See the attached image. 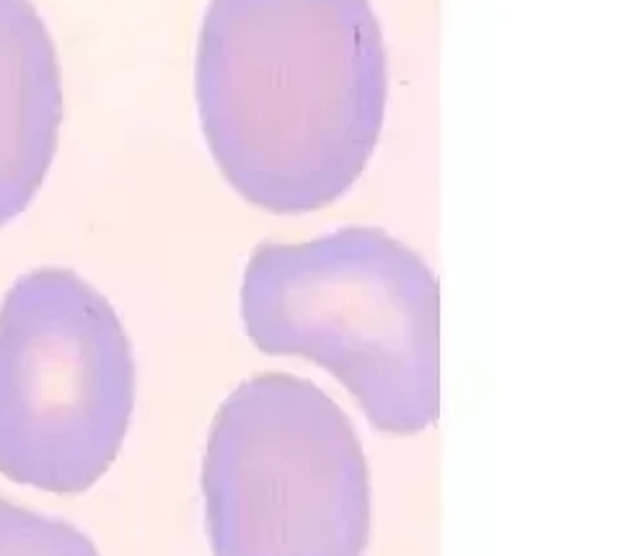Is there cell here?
Instances as JSON below:
<instances>
[{
  "label": "cell",
  "mask_w": 621,
  "mask_h": 556,
  "mask_svg": "<svg viewBox=\"0 0 621 556\" xmlns=\"http://www.w3.org/2000/svg\"><path fill=\"white\" fill-rule=\"evenodd\" d=\"M194 91L236 189L306 212L360 176L380 135L386 44L370 0H210Z\"/></svg>",
  "instance_id": "cell-1"
},
{
  "label": "cell",
  "mask_w": 621,
  "mask_h": 556,
  "mask_svg": "<svg viewBox=\"0 0 621 556\" xmlns=\"http://www.w3.org/2000/svg\"><path fill=\"white\" fill-rule=\"evenodd\" d=\"M202 492L217 556H360L370 481L357 433L316 383L243 380L217 409Z\"/></svg>",
  "instance_id": "cell-3"
},
{
  "label": "cell",
  "mask_w": 621,
  "mask_h": 556,
  "mask_svg": "<svg viewBox=\"0 0 621 556\" xmlns=\"http://www.w3.org/2000/svg\"><path fill=\"white\" fill-rule=\"evenodd\" d=\"M132 406L135 357L104 293L62 267L16 279L0 303V473L85 492L119 456Z\"/></svg>",
  "instance_id": "cell-4"
},
{
  "label": "cell",
  "mask_w": 621,
  "mask_h": 556,
  "mask_svg": "<svg viewBox=\"0 0 621 556\" xmlns=\"http://www.w3.org/2000/svg\"><path fill=\"white\" fill-rule=\"evenodd\" d=\"M0 556H96L91 541L62 520L0 497Z\"/></svg>",
  "instance_id": "cell-6"
},
{
  "label": "cell",
  "mask_w": 621,
  "mask_h": 556,
  "mask_svg": "<svg viewBox=\"0 0 621 556\" xmlns=\"http://www.w3.org/2000/svg\"><path fill=\"white\" fill-rule=\"evenodd\" d=\"M241 316L262 352L332 370L380 433L414 435L438 419L440 287L383 228L259 243L243 270Z\"/></svg>",
  "instance_id": "cell-2"
},
{
  "label": "cell",
  "mask_w": 621,
  "mask_h": 556,
  "mask_svg": "<svg viewBox=\"0 0 621 556\" xmlns=\"http://www.w3.org/2000/svg\"><path fill=\"white\" fill-rule=\"evenodd\" d=\"M60 119V62L44 18L31 0H0V225L44 181Z\"/></svg>",
  "instance_id": "cell-5"
}]
</instances>
